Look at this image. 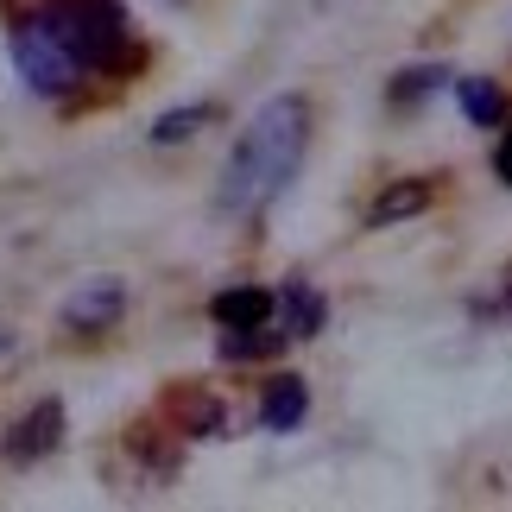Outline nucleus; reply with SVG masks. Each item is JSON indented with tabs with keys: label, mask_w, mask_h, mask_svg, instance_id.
Wrapping results in <instances>:
<instances>
[{
	"label": "nucleus",
	"mask_w": 512,
	"mask_h": 512,
	"mask_svg": "<svg viewBox=\"0 0 512 512\" xmlns=\"http://www.w3.org/2000/svg\"><path fill=\"white\" fill-rule=\"evenodd\" d=\"M494 171H500V184L512 190V127L500 133V146H494Z\"/></svg>",
	"instance_id": "nucleus-15"
},
{
	"label": "nucleus",
	"mask_w": 512,
	"mask_h": 512,
	"mask_svg": "<svg viewBox=\"0 0 512 512\" xmlns=\"http://www.w3.org/2000/svg\"><path fill=\"white\" fill-rule=\"evenodd\" d=\"M57 443H64V405L38 399L26 418L7 430V462H38V456H51Z\"/></svg>",
	"instance_id": "nucleus-5"
},
{
	"label": "nucleus",
	"mask_w": 512,
	"mask_h": 512,
	"mask_svg": "<svg viewBox=\"0 0 512 512\" xmlns=\"http://www.w3.org/2000/svg\"><path fill=\"white\" fill-rule=\"evenodd\" d=\"M272 298H279V310H272V323H279L291 342H310V336L323 329V310H329V304H323V291H310L304 279H291L285 291H272Z\"/></svg>",
	"instance_id": "nucleus-8"
},
{
	"label": "nucleus",
	"mask_w": 512,
	"mask_h": 512,
	"mask_svg": "<svg viewBox=\"0 0 512 512\" xmlns=\"http://www.w3.org/2000/svg\"><path fill=\"white\" fill-rule=\"evenodd\" d=\"M272 310H279V298L266 285H228L209 298V317L222 329H260V323H272Z\"/></svg>",
	"instance_id": "nucleus-6"
},
{
	"label": "nucleus",
	"mask_w": 512,
	"mask_h": 512,
	"mask_svg": "<svg viewBox=\"0 0 512 512\" xmlns=\"http://www.w3.org/2000/svg\"><path fill=\"white\" fill-rule=\"evenodd\" d=\"M32 13L45 19L57 38H64V51H70L89 76H127L133 64H140L121 0H38Z\"/></svg>",
	"instance_id": "nucleus-2"
},
{
	"label": "nucleus",
	"mask_w": 512,
	"mask_h": 512,
	"mask_svg": "<svg viewBox=\"0 0 512 512\" xmlns=\"http://www.w3.org/2000/svg\"><path fill=\"white\" fill-rule=\"evenodd\" d=\"M215 121V102H190V108H171L152 121V146H177V140H196V127Z\"/></svg>",
	"instance_id": "nucleus-13"
},
{
	"label": "nucleus",
	"mask_w": 512,
	"mask_h": 512,
	"mask_svg": "<svg viewBox=\"0 0 512 512\" xmlns=\"http://www.w3.org/2000/svg\"><path fill=\"white\" fill-rule=\"evenodd\" d=\"M310 418V386L298 380V373H279V380H266V392H260V430H298Z\"/></svg>",
	"instance_id": "nucleus-7"
},
{
	"label": "nucleus",
	"mask_w": 512,
	"mask_h": 512,
	"mask_svg": "<svg viewBox=\"0 0 512 512\" xmlns=\"http://www.w3.org/2000/svg\"><path fill=\"white\" fill-rule=\"evenodd\" d=\"M171 411H177V430H184V437H228V405L222 399L184 392V399H171Z\"/></svg>",
	"instance_id": "nucleus-12"
},
{
	"label": "nucleus",
	"mask_w": 512,
	"mask_h": 512,
	"mask_svg": "<svg viewBox=\"0 0 512 512\" xmlns=\"http://www.w3.org/2000/svg\"><path fill=\"white\" fill-rule=\"evenodd\" d=\"M7 51H13V70L26 76V89H32V95H45V102H64V95H76V89H83V76H89V70L64 51V38H57L38 13L13 19Z\"/></svg>",
	"instance_id": "nucleus-3"
},
{
	"label": "nucleus",
	"mask_w": 512,
	"mask_h": 512,
	"mask_svg": "<svg viewBox=\"0 0 512 512\" xmlns=\"http://www.w3.org/2000/svg\"><path fill=\"white\" fill-rule=\"evenodd\" d=\"M304 152H310V102L304 95H272L241 127V140L222 165V196H215L222 215H234V222L266 215V203L298 177Z\"/></svg>",
	"instance_id": "nucleus-1"
},
{
	"label": "nucleus",
	"mask_w": 512,
	"mask_h": 512,
	"mask_svg": "<svg viewBox=\"0 0 512 512\" xmlns=\"http://www.w3.org/2000/svg\"><path fill=\"white\" fill-rule=\"evenodd\" d=\"M121 317H127V285H114V279H95L83 291H70L64 310H57V323H64L70 336H108Z\"/></svg>",
	"instance_id": "nucleus-4"
},
{
	"label": "nucleus",
	"mask_w": 512,
	"mask_h": 512,
	"mask_svg": "<svg viewBox=\"0 0 512 512\" xmlns=\"http://www.w3.org/2000/svg\"><path fill=\"white\" fill-rule=\"evenodd\" d=\"M285 329L279 323H260V329H222V342H215V354L234 367H253V361H272V354H285Z\"/></svg>",
	"instance_id": "nucleus-10"
},
{
	"label": "nucleus",
	"mask_w": 512,
	"mask_h": 512,
	"mask_svg": "<svg viewBox=\"0 0 512 512\" xmlns=\"http://www.w3.org/2000/svg\"><path fill=\"white\" fill-rule=\"evenodd\" d=\"M430 196H437V184H430V177H405V184H392V190H380V196L367 203V228L411 222V215L430 209Z\"/></svg>",
	"instance_id": "nucleus-9"
},
{
	"label": "nucleus",
	"mask_w": 512,
	"mask_h": 512,
	"mask_svg": "<svg viewBox=\"0 0 512 512\" xmlns=\"http://www.w3.org/2000/svg\"><path fill=\"white\" fill-rule=\"evenodd\" d=\"M437 83H443V64H411V70H399V83H392V102L411 108L418 95H430Z\"/></svg>",
	"instance_id": "nucleus-14"
},
{
	"label": "nucleus",
	"mask_w": 512,
	"mask_h": 512,
	"mask_svg": "<svg viewBox=\"0 0 512 512\" xmlns=\"http://www.w3.org/2000/svg\"><path fill=\"white\" fill-rule=\"evenodd\" d=\"M449 89H456L468 127H500V121H506V89L494 83V76H456Z\"/></svg>",
	"instance_id": "nucleus-11"
}]
</instances>
